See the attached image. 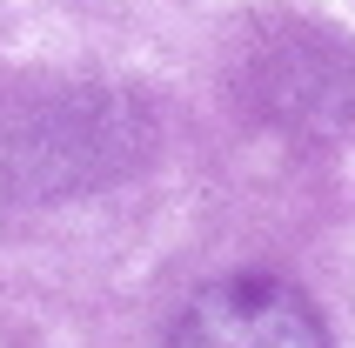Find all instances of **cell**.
Masks as SVG:
<instances>
[{"mask_svg": "<svg viewBox=\"0 0 355 348\" xmlns=\"http://www.w3.org/2000/svg\"><path fill=\"white\" fill-rule=\"evenodd\" d=\"M168 348H329L315 302L268 275H235L188 302Z\"/></svg>", "mask_w": 355, "mask_h": 348, "instance_id": "obj_1", "label": "cell"}]
</instances>
